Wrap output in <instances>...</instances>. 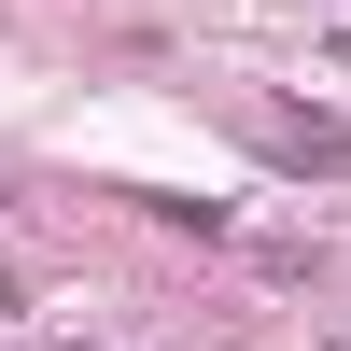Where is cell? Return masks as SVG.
<instances>
[{"mask_svg":"<svg viewBox=\"0 0 351 351\" xmlns=\"http://www.w3.org/2000/svg\"><path fill=\"white\" fill-rule=\"evenodd\" d=\"M71 351H84V337H71Z\"/></svg>","mask_w":351,"mask_h":351,"instance_id":"obj_1","label":"cell"}]
</instances>
